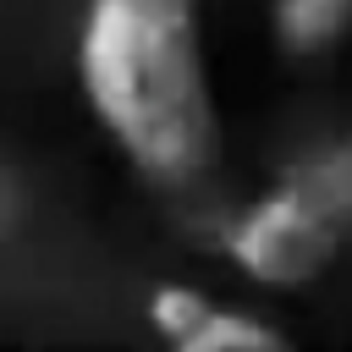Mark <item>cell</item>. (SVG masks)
<instances>
[{
  "label": "cell",
  "instance_id": "cell-1",
  "mask_svg": "<svg viewBox=\"0 0 352 352\" xmlns=\"http://www.w3.org/2000/svg\"><path fill=\"white\" fill-rule=\"evenodd\" d=\"M77 82L104 138L160 187L204 182L220 160V110L192 0H88Z\"/></svg>",
  "mask_w": 352,
  "mask_h": 352
},
{
  "label": "cell",
  "instance_id": "cell-2",
  "mask_svg": "<svg viewBox=\"0 0 352 352\" xmlns=\"http://www.w3.org/2000/svg\"><path fill=\"white\" fill-rule=\"evenodd\" d=\"M341 214L336 204L314 187L308 170L264 187L258 198H248L231 220H226V258L264 292H297L308 280H319L336 264L341 248Z\"/></svg>",
  "mask_w": 352,
  "mask_h": 352
},
{
  "label": "cell",
  "instance_id": "cell-3",
  "mask_svg": "<svg viewBox=\"0 0 352 352\" xmlns=\"http://www.w3.org/2000/svg\"><path fill=\"white\" fill-rule=\"evenodd\" d=\"M148 324L176 352H275V346H286V330L187 286V280H165L148 292Z\"/></svg>",
  "mask_w": 352,
  "mask_h": 352
},
{
  "label": "cell",
  "instance_id": "cell-4",
  "mask_svg": "<svg viewBox=\"0 0 352 352\" xmlns=\"http://www.w3.org/2000/svg\"><path fill=\"white\" fill-rule=\"evenodd\" d=\"M270 33L286 55H330L352 33V0H270Z\"/></svg>",
  "mask_w": 352,
  "mask_h": 352
},
{
  "label": "cell",
  "instance_id": "cell-5",
  "mask_svg": "<svg viewBox=\"0 0 352 352\" xmlns=\"http://www.w3.org/2000/svg\"><path fill=\"white\" fill-rule=\"evenodd\" d=\"M0 214H6V198H0Z\"/></svg>",
  "mask_w": 352,
  "mask_h": 352
}]
</instances>
